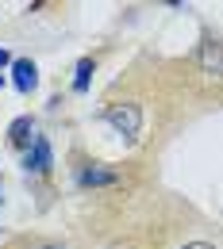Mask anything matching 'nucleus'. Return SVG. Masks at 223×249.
I'll use <instances>...</instances> for the list:
<instances>
[{
    "label": "nucleus",
    "instance_id": "obj_6",
    "mask_svg": "<svg viewBox=\"0 0 223 249\" xmlns=\"http://www.w3.org/2000/svg\"><path fill=\"white\" fill-rule=\"evenodd\" d=\"M89 73H93V58H81V62H77V77H73V89H77V92L89 89Z\"/></svg>",
    "mask_w": 223,
    "mask_h": 249
},
{
    "label": "nucleus",
    "instance_id": "obj_4",
    "mask_svg": "<svg viewBox=\"0 0 223 249\" xmlns=\"http://www.w3.org/2000/svg\"><path fill=\"white\" fill-rule=\"evenodd\" d=\"M12 73H16V89H20V92H31L35 85H39V69H35V62H27V58L12 62Z\"/></svg>",
    "mask_w": 223,
    "mask_h": 249
},
{
    "label": "nucleus",
    "instance_id": "obj_8",
    "mask_svg": "<svg viewBox=\"0 0 223 249\" xmlns=\"http://www.w3.org/2000/svg\"><path fill=\"white\" fill-rule=\"evenodd\" d=\"M185 249H216V246H208V242H189Z\"/></svg>",
    "mask_w": 223,
    "mask_h": 249
},
{
    "label": "nucleus",
    "instance_id": "obj_5",
    "mask_svg": "<svg viewBox=\"0 0 223 249\" xmlns=\"http://www.w3.org/2000/svg\"><path fill=\"white\" fill-rule=\"evenodd\" d=\"M8 142H12V146H31L35 142V123L27 115H20L16 123L8 126Z\"/></svg>",
    "mask_w": 223,
    "mask_h": 249
},
{
    "label": "nucleus",
    "instance_id": "obj_3",
    "mask_svg": "<svg viewBox=\"0 0 223 249\" xmlns=\"http://www.w3.org/2000/svg\"><path fill=\"white\" fill-rule=\"evenodd\" d=\"M23 165H27V173H46L50 169V142L46 138H35L27 157H23Z\"/></svg>",
    "mask_w": 223,
    "mask_h": 249
},
{
    "label": "nucleus",
    "instance_id": "obj_9",
    "mask_svg": "<svg viewBox=\"0 0 223 249\" xmlns=\"http://www.w3.org/2000/svg\"><path fill=\"white\" fill-rule=\"evenodd\" d=\"M35 249H65V246H58V242H42V246H35Z\"/></svg>",
    "mask_w": 223,
    "mask_h": 249
},
{
    "label": "nucleus",
    "instance_id": "obj_2",
    "mask_svg": "<svg viewBox=\"0 0 223 249\" xmlns=\"http://www.w3.org/2000/svg\"><path fill=\"white\" fill-rule=\"evenodd\" d=\"M196 69L208 85H223V38H204L196 50Z\"/></svg>",
    "mask_w": 223,
    "mask_h": 249
},
{
    "label": "nucleus",
    "instance_id": "obj_10",
    "mask_svg": "<svg viewBox=\"0 0 223 249\" xmlns=\"http://www.w3.org/2000/svg\"><path fill=\"white\" fill-rule=\"evenodd\" d=\"M4 65H12V58H8V50H0V69H4Z\"/></svg>",
    "mask_w": 223,
    "mask_h": 249
},
{
    "label": "nucleus",
    "instance_id": "obj_7",
    "mask_svg": "<svg viewBox=\"0 0 223 249\" xmlns=\"http://www.w3.org/2000/svg\"><path fill=\"white\" fill-rule=\"evenodd\" d=\"M81 184H112V173H104V169H85L81 173Z\"/></svg>",
    "mask_w": 223,
    "mask_h": 249
},
{
    "label": "nucleus",
    "instance_id": "obj_1",
    "mask_svg": "<svg viewBox=\"0 0 223 249\" xmlns=\"http://www.w3.org/2000/svg\"><path fill=\"white\" fill-rule=\"evenodd\" d=\"M104 119L116 126L127 142H139V134H142V107L139 104H108V111H104Z\"/></svg>",
    "mask_w": 223,
    "mask_h": 249
}]
</instances>
